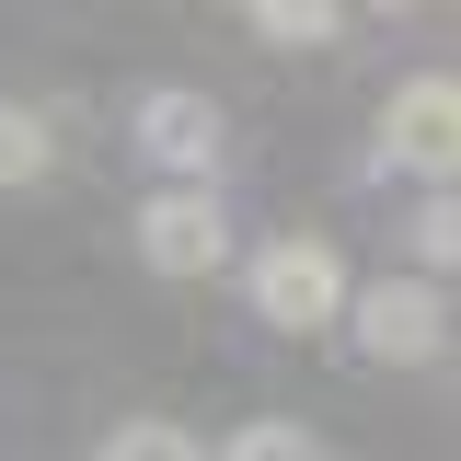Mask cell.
I'll use <instances>...</instances> for the list:
<instances>
[{"label": "cell", "mask_w": 461, "mask_h": 461, "mask_svg": "<svg viewBox=\"0 0 461 461\" xmlns=\"http://www.w3.org/2000/svg\"><path fill=\"white\" fill-rule=\"evenodd\" d=\"M242 288H254V323H277V335H323V323H346V254L323 242V230L266 242Z\"/></svg>", "instance_id": "6da1fadb"}, {"label": "cell", "mask_w": 461, "mask_h": 461, "mask_svg": "<svg viewBox=\"0 0 461 461\" xmlns=\"http://www.w3.org/2000/svg\"><path fill=\"white\" fill-rule=\"evenodd\" d=\"M346 335H357V357H381V369H427L450 346V312H438V288L403 266V277L346 288Z\"/></svg>", "instance_id": "7a4b0ae2"}, {"label": "cell", "mask_w": 461, "mask_h": 461, "mask_svg": "<svg viewBox=\"0 0 461 461\" xmlns=\"http://www.w3.org/2000/svg\"><path fill=\"white\" fill-rule=\"evenodd\" d=\"M127 139H139V162L185 173V185H208V173L230 162V115L208 104V93H185V81L139 93V104H127Z\"/></svg>", "instance_id": "3957f363"}, {"label": "cell", "mask_w": 461, "mask_h": 461, "mask_svg": "<svg viewBox=\"0 0 461 461\" xmlns=\"http://www.w3.org/2000/svg\"><path fill=\"white\" fill-rule=\"evenodd\" d=\"M139 266H162V277H208V266H230L220 185H173V196H150V208H139Z\"/></svg>", "instance_id": "277c9868"}, {"label": "cell", "mask_w": 461, "mask_h": 461, "mask_svg": "<svg viewBox=\"0 0 461 461\" xmlns=\"http://www.w3.org/2000/svg\"><path fill=\"white\" fill-rule=\"evenodd\" d=\"M450 150H461V81H450V69H415L393 104H381V162L450 173Z\"/></svg>", "instance_id": "5b68a950"}, {"label": "cell", "mask_w": 461, "mask_h": 461, "mask_svg": "<svg viewBox=\"0 0 461 461\" xmlns=\"http://www.w3.org/2000/svg\"><path fill=\"white\" fill-rule=\"evenodd\" d=\"M242 23H254L266 47H288V58H312V47H346V12H335V0H254Z\"/></svg>", "instance_id": "8992f818"}, {"label": "cell", "mask_w": 461, "mask_h": 461, "mask_svg": "<svg viewBox=\"0 0 461 461\" xmlns=\"http://www.w3.org/2000/svg\"><path fill=\"white\" fill-rule=\"evenodd\" d=\"M47 162H58V127L35 104H0V185H47Z\"/></svg>", "instance_id": "52a82bcc"}, {"label": "cell", "mask_w": 461, "mask_h": 461, "mask_svg": "<svg viewBox=\"0 0 461 461\" xmlns=\"http://www.w3.org/2000/svg\"><path fill=\"white\" fill-rule=\"evenodd\" d=\"M208 461H323V438H312L300 415H254V427H230Z\"/></svg>", "instance_id": "ba28073f"}, {"label": "cell", "mask_w": 461, "mask_h": 461, "mask_svg": "<svg viewBox=\"0 0 461 461\" xmlns=\"http://www.w3.org/2000/svg\"><path fill=\"white\" fill-rule=\"evenodd\" d=\"M104 461H208L173 415H127V427H104Z\"/></svg>", "instance_id": "9c48e42d"}, {"label": "cell", "mask_w": 461, "mask_h": 461, "mask_svg": "<svg viewBox=\"0 0 461 461\" xmlns=\"http://www.w3.org/2000/svg\"><path fill=\"white\" fill-rule=\"evenodd\" d=\"M415 254H427V266H450V254H461V208H450V196L415 208Z\"/></svg>", "instance_id": "30bf717a"}]
</instances>
